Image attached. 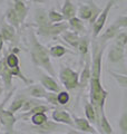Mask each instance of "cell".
<instances>
[{
	"label": "cell",
	"instance_id": "obj_31",
	"mask_svg": "<svg viewBox=\"0 0 127 134\" xmlns=\"http://www.w3.org/2000/svg\"><path fill=\"white\" fill-rule=\"evenodd\" d=\"M29 121L33 124V126H40L48 121V116L46 115V113H36L30 116Z\"/></svg>",
	"mask_w": 127,
	"mask_h": 134
},
{
	"label": "cell",
	"instance_id": "obj_22",
	"mask_svg": "<svg viewBox=\"0 0 127 134\" xmlns=\"http://www.w3.org/2000/svg\"><path fill=\"white\" fill-rule=\"evenodd\" d=\"M84 111H85V115H86V119L89 121L91 124H96L97 130H99V120L98 116H97V113L95 111L94 106L90 104V102H86L84 106Z\"/></svg>",
	"mask_w": 127,
	"mask_h": 134
},
{
	"label": "cell",
	"instance_id": "obj_30",
	"mask_svg": "<svg viewBox=\"0 0 127 134\" xmlns=\"http://www.w3.org/2000/svg\"><path fill=\"white\" fill-rule=\"evenodd\" d=\"M50 108H51V106H47V105H44V104H40V105H37L35 106L33 108H31L29 112L27 113H24L22 115H21V117L25 120H28V119H30V116L33 115V114H36V113H46V112H48Z\"/></svg>",
	"mask_w": 127,
	"mask_h": 134
},
{
	"label": "cell",
	"instance_id": "obj_20",
	"mask_svg": "<svg viewBox=\"0 0 127 134\" xmlns=\"http://www.w3.org/2000/svg\"><path fill=\"white\" fill-rule=\"evenodd\" d=\"M60 36H61L62 40H65V43H67L70 47H73L74 49L77 50L79 40H80V36L78 34H76L71 30H66V31H63Z\"/></svg>",
	"mask_w": 127,
	"mask_h": 134
},
{
	"label": "cell",
	"instance_id": "obj_15",
	"mask_svg": "<svg viewBox=\"0 0 127 134\" xmlns=\"http://www.w3.org/2000/svg\"><path fill=\"white\" fill-rule=\"evenodd\" d=\"M73 117L75 122V129H77L86 134H97L96 129L93 126V124L86 117H77V116H73Z\"/></svg>",
	"mask_w": 127,
	"mask_h": 134
},
{
	"label": "cell",
	"instance_id": "obj_25",
	"mask_svg": "<svg viewBox=\"0 0 127 134\" xmlns=\"http://www.w3.org/2000/svg\"><path fill=\"white\" fill-rule=\"evenodd\" d=\"M68 26H69V30L78 34V35L79 34H84L86 31V27H85L84 20H82L77 16L68 20Z\"/></svg>",
	"mask_w": 127,
	"mask_h": 134
},
{
	"label": "cell",
	"instance_id": "obj_11",
	"mask_svg": "<svg viewBox=\"0 0 127 134\" xmlns=\"http://www.w3.org/2000/svg\"><path fill=\"white\" fill-rule=\"evenodd\" d=\"M91 78V58L87 55L85 58V64L83 66L82 73L79 74V87L85 88L86 86H89V82Z\"/></svg>",
	"mask_w": 127,
	"mask_h": 134
},
{
	"label": "cell",
	"instance_id": "obj_14",
	"mask_svg": "<svg viewBox=\"0 0 127 134\" xmlns=\"http://www.w3.org/2000/svg\"><path fill=\"white\" fill-rule=\"evenodd\" d=\"M22 93H25L29 97L32 98H37V99H45L46 95H47L48 92L46 91V88L41 84H31V85H28V87Z\"/></svg>",
	"mask_w": 127,
	"mask_h": 134
},
{
	"label": "cell",
	"instance_id": "obj_44",
	"mask_svg": "<svg viewBox=\"0 0 127 134\" xmlns=\"http://www.w3.org/2000/svg\"><path fill=\"white\" fill-rule=\"evenodd\" d=\"M109 1H111L114 6H116L117 3H119V2H122V1H124V0H109Z\"/></svg>",
	"mask_w": 127,
	"mask_h": 134
},
{
	"label": "cell",
	"instance_id": "obj_3",
	"mask_svg": "<svg viewBox=\"0 0 127 134\" xmlns=\"http://www.w3.org/2000/svg\"><path fill=\"white\" fill-rule=\"evenodd\" d=\"M91 77L101 78L103 69V55L106 48V44L98 39H93L91 41Z\"/></svg>",
	"mask_w": 127,
	"mask_h": 134
},
{
	"label": "cell",
	"instance_id": "obj_6",
	"mask_svg": "<svg viewBox=\"0 0 127 134\" xmlns=\"http://www.w3.org/2000/svg\"><path fill=\"white\" fill-rule=\"evenodd\" d=\"M69 26L68 23H56V24H50L48 26L45 27H38L36 34L39 35L41 37H48V38H53V37H56L61 35L63 31L68 30Z\"/></svg>",
	"mask_w": 127,
	"mask_h": 134
},
{
	"label": "cell",
	"instance_id": "obj_24",
	"mask_svg": "<svg viewBox=\"0 0 127 134\" xmlns=\"http://www.w3.org/2000/svg\"><path fill=\"white\" fill-rule=\"evenodd\" d=\"M16 32H17V30L8 23H1V25H0V34H1V36L3 37L5 41L14 40Z\"/></svg>",
	"mask_w": 127,
	"mask_h": 134
},
{
	"label": "cell",
	"instance_id": "obj_29",
	"mask_svg": "<svg viewBox=\"0 0 127 134\" xmlns=\"http://www.w3.org/2000/svg\"><path fill=\"white\" fill-rule=\"evenodd\" d=\"M67 53H71V52L62 45H54L49 49V54L53 58H61L62 56H65Z\"/></svg>",
	"mask_w": 127,
	"mask_h": 134
},
{
	"label": "cell",
	"instance_id": "obj_9",
	"mask_svg": "<svg viewBox=\"0 0 127 134\" xmlns=\"http://www.w3.org/2000/svg\"><path fill=\"white\" fill-rule=\"evenodd\" d=\"M51 117L55 122L63 124V125H68V126H70L71 129H75L74 117L66 110H62V108H55L51 113Z\"/></svg>",
	"mask_w": 127,
	"mask_h": 134
},
{
	"label": "cell",
	"instance_id": "obj_4",
	"mask_svg": "<svg viewBox=\"0 0 127 134\" xmlns=\"http://www.w3.org/2000/svg\"><path fill=\"white\" fill-rule=\"evenodd\" d=\"M101 11H103V8L98 7L94 1H88L87 3H79L77 9V17H79L84 21H89L93 25Z\"/></svg>",
	"mask_w": 127,
	"mask_h": 134
},
{
	"label": "cell",
	"instance_id": "obj_18",
	"mask_svg": "<svg viewBox=\"0 0 127 134\" xmlns=\"http://www.w3.org/2000/svg\"><path fill=\"white\" fill-rule=\"evenodd\" d=\"M119 32H120V29L113 23L111 26L107 27V29H106V30H105L103 34H100V35L98 36V38H96V39H98L99 41H101V43L107 44V41L115 39V37H116Z\"/></svg>",
	"mask_w": 127,
	"mask_h": 134
},
{
	"label": "cell",
	"instance_id": "obj_28",
	"mask_svg": "<svg viewBox=\"0 0 127 134\" xmlns=\"http://www.w3.org/2000/svg\"><path fill=\"white\" fill-rule=\"evenodd\" d=\"M99 132L100 134H114L113 127L109 121L106 116V113L104 112L100 116V121H99Z\"/></svg>",
	"mask_w": 127,
	"mask_h": 134
},
{
	"label": "cell",
	"instance_id": "obj_1",
	"mask_svg": "<svg viewBox=\"0 0 127 134\" xmlns=\"http://www.w3.org/2000/svg\"><path fill=\"white\" fill-rule=\"evenodd\" d=\"M28 39H29V52H30V57L32 64L40 67L47 72L50 76H56V72L54 69V66L50 60V54L49 49H47L37 38V34L35 30H29L28 32Z\"/></svg>",
	"mask_w": 127,
	"mask_h": 134
},
{
	"label": "cell",
	"instance_id": "obj_19",
	"mask_svg": "<svg viewBox=\"0 0 127 134\" xmlns=\"http://www.w3.org/2000/svg\"><path fill=\"white\" fill-rule=\"evenodd\" d=\"M5 17H6V21L9 24V25H11V26L14 27L17 31H19L20 26H21L22 24H21L19 16H18V14L16 12V10H15L14 7L8 8L7 11H6Z\"/></svg>",
	"mask_w": 127,
	"mask_h": 134
},
{
	"label": "cell",
	"instance_id": "obj_45",
	"mask_svg": "<svg viewBox=\"0 0 127 134\" xmlns=\"http://www.w3.org/2000/svg\"><path fill=\"white\" fill-rule=\"evenodd\" d=\"M30 1H32V2H36V3H44L46 0H30Z\"/></svg>",
	"mask_w": 127,
	"mask_h": 134
},
{
	"label": "cell",
	"instance_id": "obj_37",
	"mask_svg": "<svg viewBox=\"0 0 127 134\" xmlns=\"http://www.w3.org/2000/svg\"><path fill=\"white\" fill-rule=\"evenodd\" d=\"M118 126L120 130V134H127V111H125L119 117Z\"/></svg>",
	"mask_w": 127,
	"mask_h": 134
},
{
	"label": "cell",
	"instance_id": "obj_7",
	"mask_svg": "<svg viewBox=\"0 0 127 134\" xmlns=\"http://www.w3.org/2000/svg\"><path fill=\"white\" fill-rule=\"evenodd\" d=\"M113 7H114V5L108 0L107 3H106V6L103 8V11H101L100 15L97 17V19L95 20V23L93 24V38H94V39L98 38V36L101 34V31H103L105 24H106V21H107L108 15H109L111 9Z\"/></svg>",
	"mask_w": 127,
	"mask_h": 134
},
{
	"label": "cell",
	"instance_id": "obj_13",
	"mask_svg": "<svg viewBox=\"0 0 127 134\" xmlns=\"http://www.w3.org/2000/svg\"><path fill=\"white\" fill-rule=\"evenodd\" d=\"M60 130H63V126L60 123H57L55 121H47L45 124L40 125V126H33L32 131L36 132L38 134H51L54 132L60 131Z\"/></svg>",
	"mask_w": 127,
	"mask_h": 134
},
{
	"label": "cell",
	"instance_id": "obj_32",
	"mask_svg": "<svg viewBox=\"0 0 127 134\" xmlns=\"http://www.w3.org/2000/svg\"><path fill=\"white\" fill-rule=\"evenodd\" d=\"M5 58H6V64H7V66L9 67L10 69L15 68V67H17V66H20L19 65L20 64L19 57H18V55H17L16 53L11 52V53L8 54L7 56H5Z\"/></svg>",
	"mask_w": 127,
	"mask_h": 134
},
{
	"label": "cell",
	"instance_id": "obj_34",
	"mask_svg": "<svg viewBox=\"0 0 127 134\" xmlns=\"http://www.w3.org/2000/svg\"><path fill=\"white\" fill-rule=\"evenodd\" d=\"M40 104H41L40 99L32 98V97H29V96H28V98L26 99V102H25V104H24L22 108H21V112L27 113V112L30 111L31 108H33V107L37 106V105H40Z\"/></svg>",
	"mask_w": 127,
	"mask_h": 134
},
{
	"label": "cell",
	"instance_id": "obj_33",
	"mask_svg": "<svg viewBox=\"0 0 127 134\" xmlns=\"http://www.w3.org/2000/svg\"><path fill=\"white\" fill-rule=\"evenodd\" d=\"M108 72L114 78H115V81L117 82L118 85L120 87H123V88H127V75L113 72V70H108Z\"/></svg>",
	"mask_w": 127,
	"mask_h": 134
},
{
	"label": "cell",
	"instance_id": "obj_17",
	"mask_svg": "<svg viewBox=\"0 0 127 134\" xmlns=\"http://www.w3.org/2000/svg\"><path fill=\"white\" fill-rule=\"evenodd\" d=\"M40 84L45 87L47 92H51V93H59V92H60V87H59L58 83L55 81L54 77L50 76V75L41 74Z\"/></svg>",
	"mask_w": 127,
	"mask_h": 134
},
{
	"label": "cell",
	"instance_id": "obj_40",
	"mask_svg": "<svg viewBox=\"0 0 127 134\" xmlns=\"http://www.w3.org/2000/svg\"><path fill=\"white\" fill-rule=\"evenodd\" d=\"M114 24L119 28V29H123V28H127V15L125 16H119L117 17L116 20L114 21Z\"/></svg>",
	"mask_w": 127,
	"mask_h": 134
},
{
	"label": "cell",
	"instance_id": "obj_21",
	"mask_svg": "<svg viewBox=\"0 0 127 134\" xmlns=\"http://www.w3.org/2000/svg\"><path fill=\"white\" fill-rule=\"evenodd\" d=\"M61 14L63 16V18H65V20H67V21L77 16V8L71 2V0H65L63 1V5L61 8Z\"/></svg>",
	"mask_w": 127,
	"mask_h": 134
},
{
	"label": "cell",
	"instance_id": "obj_10",
	"mask_svg": "<svg viewBox=\"0 0 127 134\" xmlns=\"http://www.w3.org/2000/svg\"><path fill=\"white\" fill-rule=\"evenodd\" d=\"M124 58H125V48L113 43V45L108 49L107 60L111 64H119V63L124 62Z\"/></svg>",
	"mask_w": 127,
	"mask_h": 134
},
{
	"label": "cell",
	"instance_id": "obj_47",
	"mask_svg": "<svg viewBox=\"0 0 127 134\" xmlns=\"http://www.w3.org/2000/svg\"><path fill=\"white\" fill-rule=\"evenodd\" d=\"M120 74H124V75H127V70H123V72H120Z\"/></svg>",
	"mask_w": 127,
	"mask_h": 134
},
{
	"label": "cell",
	"instance_id": "obj_38",
	"mask_svg": "<svg viewBox=\"0 0 127 134\" xmlns=\"http://www.w3.org/2000/svg\"><path fill=\"white\" fill-rule=\"evenodd\" d=\"M114 43L122 46V47H124L126 49V46H127V32H119L115 37Z\"/></svg>",
	"mask_w": 127,
	"mask_h": 134
},
{
	"label": "cell",
	"instance_id": "obj_5",
	"mask_svg": "<svg viewBox=\"0 0 127 134\" xmlns=\"http://www.w3.org/2000/svg\"><path fill=\"white\" fill-rule=\"evenodd\" d=\"M59 78L66 91H73L79 87V74L68 66L61 67L59 72Z\"/></svg>",
	"mask_w": 127,
	"mask_h": 134
},
{
	"label": "cell",
	"instance_id": "obj_46",
	"mask_svg": "<svg viewBox=\"0 0 127 134\" xmlns=\"http://www.w3.org/2000/svg\"><path fill=\"white\" fill-rule=\"evenodd\" d=\"M2 92H3V88H2L1 84H0V95H1V94H2Z\"/></svg>",
	"mask_w": 127,
	"mask_h": 134
},
{
	"label": "cell",
	"instance_id": "obj_27",
	"mask_svg": "<svg viewBox=\"0 0 127 134\" xmlns=\"http://www.w3.org/2000/svg\"><path fill=\"white\" fill-rule=\"evenodd\" d=\"M28 98V96L26 94H19L17 95V97L12 100L11 104L9 105V107H8V110H9L10 112H12L15 114V113L21 111V108H22L25 102H26V99Z\"/></svg>",
	"mask_w": 127,
	"mask_h": 134
},
{
	"label": "cell",
	"instance_id": "obj_36",
	"mask_svg": "<svg viewBox=\"0 0 127 134\" xmlns=\"http://www.w3.org/2000/svg\"><path fill=\"white\" fill-rule=\"evenodd\" d=\"M48 15H49V20L51 24H56V23H61L65 20L61 12L56 11V10H50L48 11Z\"/></svg>",
	"mask_w": 127,
	"mask_h": 134
},
{
	"label": "cell",
	"instance_id": "obj_43",
	"mask_svg": "<svg viewBox=\"0 0 127 134\" xmlns=\"http://www.w3.org/2000/svg\"><path fill=\"white\" fill-rule=\"evenodd\" d=\"M65 134H80V133H79V132H77V131H76V130L71 129V130H69V131L67 132V133H65Z\"/></svg>",
	"mask_w": 127,
	"mask_h": 134
},
{
	"label": "cell",
	"instance_id": "obj_42",
	"mask_svg": "<svg viewBox=\"0 0 127 134\" xmlns=\"http://www.w3.org/2000/svg\"><path fill=\"white\" fill-rule=\"evenodd\" d=\"M3 44H5V39H3V37L1 36V34H0V53L2 52V48H3Z\"/></svg>",
	"mask_w": 127,
	"mask_h": 134
},
{
	"label": "cell",
	"instance_id": "obj_8",
	"mask_svg": "<svg viewBox=\"0 0 127 134\" xmlns=\"http://www.w3.org/2000/svg\"><path fill=\"white\" fill-rule=\"evenodd\" d=\"M0 123L5 127L6 134H14L15 125L17 123V117L9 110L1 108L0 110Z\"/></svg>",
	"mask_w": 127,
	"mask_h": 134
},
{
	"label": "cell",
	"instance_id": "obj_23",
	"mask_svg": "<svg viewBox=\"0 0 127 134\" xmlns=\"http://www.w3.org/2000/svg\"><path fill=\"white\" fill-rule=\"evenodd\" d=\"M12 1H14V8L19 16L21 24H24L28 16V11H29L28 6L25 3L24 0H12Z\"/></svg>",
	"mask_w": 127,
	"mask_h": 134
},
{
	"label": "cell",
	"instance_id": "obj_35",
	"mask_svg": "<svg viewBox=\"0 0 127 134\" xmlns=\"http://www.w3.org/2000/svg\"><path fill=\"white\" fill-rule=\"evenodd\" d=\"M57 97H58V103H59V106H65L69 103L70 100V94L68 91H60L59 93L57 94Z\"/></svg>",
	"mask_w": 127,
	"mask_h": 134
},
{
	"label": "cell",
	"instance_id": "obj_2",
	"mask_svg": "<svg viewBox=\"0 0 127 134\" xmlns=\"http://www.w3.org/2000/svg\"><path fill=\"white\" fill-rule=\"evenodd\" d=\"M107 97L108 91L104 88L101 84V78L91 77L89 82V102L94 106L99 121L101 114L105 112V103Z\"/></svg>",
	"mask_w": 127,
	"mask_h": 134
},
{
	"label": "cell",
	"instance_id": "obj_49",
	"mask_svg": "<svg viewBox=\"0 0 127 134\" xmlns=\"http://www.w3.org/2000/svg\"><path fill=\"white\" fill-rule=\"evenodd\" d=\"M126 48H127V46H126Z\"/></svg>",
	"mask_w": 127,
	"mask_h": 134
},
{
	"label": "cell",
	"instance_id": "obj_41",
	"mask_svg": "<svg viewBox=\"0 0 127 134\" xmlns=\"http://www.w3.org/2000/svg\"><path fill=\"white\" fill-rule=\"evenodd\" d=\"M14 92H15V90H12V91L10 92V93H9V94H8V96H7V97L5 98V100H3V102H2L1 104H0V110H1V108H3V105H5V103H6V102H7V100H8V98H9V97H10V96H11V94H12V93H14ZM0 127H1V123H0Z\"/></svg>",
	"mask_w": 127,
	"mask_h": 134
},
{
	"label": "cell",
	"instance_id": "obj_50",
	"mask_svg": "<svg viewBox=\"0 0 127 134\" xmlns=\"http://www.w3.org/2000/svg\"><path fill=\"white\" fill-rule=\"evenodd\" d=\"M85 134H86V133H85Z\"/></svg>",
	"mask_w": 127,
	"mask_h": 134
},
{
	"label": "cell",
	"instance_id": "obj_48",
	"mask_svg": "<svg viewBox=\"0 0 127 134\" xmlns=\"http://www.w3.org/2000/svg\"><path fill=\"white\" fill-rule=\"evenodd\" d=\"M88 1H89V2H93V1H94V0H88Z\"/></svg>",
	"mask_w": 127,
	"mask_h": 134
},
{
	"label": "cell",
	"instance_id": "obj_39",
	"mask_svg": "<svg viewBox=\"0 0 127 134\" xmlns=\"http://www.w3.org/2000/svg\"><path fill=\"white\" fill-rule=\"evenodd\" d=\"M57 94H58V93H51V92H48L47 95H46V97H45V100L49 104V105H53V106H59Z\"/></svg>",
	"mask_w": 127,
	"mask_h": 134
},
{
	"label": "cell",
	"instance_id": "obj_12",
	"mask_svg": "<svg viewBox=\"0 0 127 134\" xmlns=\"http://www.w3.org/2000/svg\"><path fill=\"white\" fill-rule=\"evenodd\" d=\"M0 77L2 79V83L5 85L6 91H9L12 87V79L14 75L11 73V69L6 64V58L3 57L0 59Z\"/></svg>",
	"mask_w": 127,
	"mask_h": 134
},
{
	"label": "cell",
	"instance_id": "obj_16",
	"mask_svg": "<svg viewBox=\"0 0 127 134\" xmlns=\"http://www.w3.org/2000/svg\"><path fill=\"white\" fill-rule=\"evenodd\" d=\"M33 20H35V24L30 25V26H36L38 27H45L48 26L51 23L49 20V15L48 12L45 9H41V8H37L35 10V17H33Z\"/></svg>",
	"mask_w": 127,
	"mask_h": 134
},
{
	"label": "cell",
	"instance_id": "obj_26",
	"mask_svg": "<svg viewBox=\"0 0 127 134\" xmlns=\"http://www.w3.org/2000/svg\"><path fill=\"white\" fill-rule=\"evenodd\" d=\"M90 47H91V41L89 39V37L88 36L80 37V40H79V44H78V47H77V52L80 54V56L83 57V59H85V57L88 55Z\"/></svg>",
	"mask_w": 127,
	"mask_h": 134
}]
</instances>
